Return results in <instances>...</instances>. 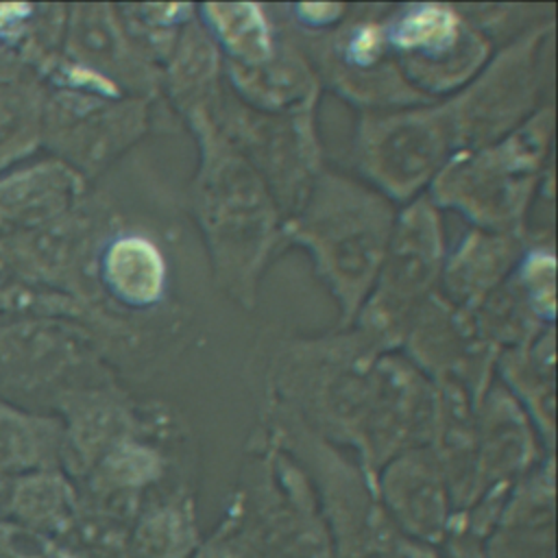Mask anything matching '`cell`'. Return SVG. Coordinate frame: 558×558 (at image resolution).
I'll return each mask as SVG.
<instances>
[{
  "label": "cell",
  "instance_id": "obj_3",
  "mask_svg": "<svg viewBox=\"0 0 558 558\" xmlns=\"http://www.w3.org/2000/svg\"><path fill=\"white\" fill-rule=\"evenodd\" d=\"M373 488L395 532L427 547H442L458 510L436 453L425 447H410L379 466Z\"/></svg>",
  "mask_w": 558,
  "mask_h": 558
},
{
  "label": "cell",
  "instance_id": "obj_1",
  "mask_svg": "<svg viewBox=\"0 0 558 558\" xmlns=\"http://www.w3.org/2000/svg\"><path fill=\"white\" fill-rule=\"evenodd\" d=\"M87 347L70 318L0 323V399L24 410L52 414L78 386Z\"/></svg>",
  "mask_w": 558,
  "mask_h": 558
},
{
  "label": "cell",
  "instance_id": "obj_11",
  "mask_svg": "<svg viewBox=\"0 0 558 558\" xmlns=\"http://www.w3.org/2000/svg\"><path fill=\"white\" fill-rule=\"evenodd\" d=\"M192 558H262L240 512L231 504L211 534L203 536Z\"/></svg>",
  "mask_w": 558,
  "mask_h": 558
},
{
  "label": "cell",
  "instance_id": "obj_12",
  "mask_svg": "<svg viewBox=\"0 0 558 558\" xmlns=\"http://www.w3.org/2000/svg\"><path fill=\"white\" fill-rule=\"evenodd\" d=\"M456 20L442 7H421L397 28V41L403 48H440L453 33Z\"/></svg>",
  "mask_w": 558,
  "mask_h": 558
},
{
  "label": "cell",
  "instance_id": "obj_10",
  "mask_svg": "<svg viewBox=\"0 0 558 558\" xmlns=\"http://www.w3.org/2000/svg\"><path fill=\"white\" fill-rule=\"evenodd\" d=\"M484 558H556V525H495L482 538Z\"/></svg>",
  "mask_w": 558,
  "mask_h": 558
},
{
  "label": "cell",
  "instance_id": "obj_5",
  "mask_svg": "<svg viewBox=\"0 0 558 558\" xmlns=\"http://www.w3.org/2000/svg\"><path fill=\"white\" fill-rule=\"evenodd\" d=\"M78 512V490L61 469H39L15 475L0 514L17 525L52 538H65Z\"/></svg>",
  "mask_w": 558,
  "mask_h": 558
},
{
  "label": "cell",
  "instance_id": "obj_2",
  "mask_svg": "<svg viewBox=\"0 0 558 558\" xmlns=\"http://www.w3.org/2000/svg\"><path fill=\"white\" fill-rule=\"evenodd\" d=\"M268 480L242 488L233 506L262 558H333L314 495L292 466L270 464Z\"/></svg>",
  "mask_w": 558,
  "mask_h": 558
},
{
  "label": "cell",
  "instance_id": "obj_7",
  "mask_svg": "<svg viewBox=\"0 0 558 558\" xmlns=\"http://www.w3.org/2000/svg\"><path fill=\"white\" fill-rule=\"evenodd\" d=\"M201 538L190 495L144 497L129 530V558H192Z\"/></svg>",
  "mask_w": 558,
  "mask_h": 558
},
{
  "label": "cell",
  "instance_id": "obj_8",
  "mask_svg": "<svg viewBox=\"0 0 558 558\" xmlns=\"http://www.w3.org/2000/svg\"><path fill=\"white\" fill-rule=\"evenodd\" d=\"M98 277L113 299L144 307L159 299L166 268L153 242L142 235H118L100 253Z\"/></svg>",
  "mask_w": 558,
  "mask_h": 558
},
{
  "label": "cell",
  "instance_id": "obj_14",
  "mask_svg": "<svg viewBox=\"0 0 558 558\" xmlns=\"http://www.w3.org/2000/svg\"><path fill=\"white\" fill-rule=\"evenodd\" d=\"M399 558H442V554L438 547H427V545L403 541Z\"/></svg>",
  "mask_w": 558,
  "mask_h": 558
},
{
  "label": "cell",
  "instance_id": "obj_9",
  "mask_svg": "<svg viewBox=\"0 0 558 558\" xmlns=\"http://www.w3.org/2000/svg\"><path fill=\"white\" fill-rule=\"evenodd\" d=\"M44 102L46 85L37 78L0 81V172L41 150Z\"/></svg>",
  "mask_w": 558,
  "mask_h": 558
},
{
  "label": "cell",
  "instance_id": "obj_13",
  "mask_svg": "<svg viewBox=\"0 0 558 558\" xmlns=\"http://www.w3.org/2000/svg\"><path fill=\"white\" fill-rule=\"evenodd\" d=\"M440 554L442 558H484L482 538L456 521L440 547Z\"/></svg>",
  "mask_w": 558,
  "mask_h": 558
},
{
  "label": "cell",
  "instance_id": "obj_4",
  "mask_svg": "<svg viewBox=\"0 0 558 558\" xmlns=\"http://www.w3.org/2000/svg\"><path fill=\"white\" fill-rule=\"evenodd\" d=\"M83 177L50 155L0 172V240L35 231L78 205Z\"/></svg>",
  "mask_w": 558,
  "mask_h": 558
},
{
  "label": "cell",
  "instance_id": "obj_6",
  "mask_svg": "<svg viewBox=\"0 0 558 558\" xmlns=\"http://www.w3.org/2000/svg\"><path fill=\"white\" fill-rule=\"evenodd\" d=\"M61 469V425L52 414L0 399V510L15 475Z\"/></svg>",
  "mask_w": 558,
  "mask_h": 558
}]
</instances>
